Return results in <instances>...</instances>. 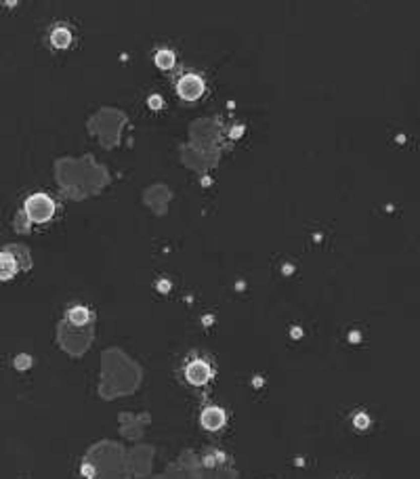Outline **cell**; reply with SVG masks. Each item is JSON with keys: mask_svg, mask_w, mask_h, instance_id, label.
<instances>
[{"mask_svg": "<svg viewBox=\"0 0 420 479\" xmlns=\"http://www.w3.org/2000/svg\"><path fill=\"white\" fill-rule=\"evenodd\" d=\"M25 212L34 223H44L55 215V202L44 193H34L25 200Z\"/></svg>", "mask_w": 420, "mask_h": 479, "instance_id": "1", "label": "cell"}, {"mask_svg": "<svg viewBox=\"0 0 420 479\" xmlns=\"http://www.w3.org/2000/svg\"><path fill=\"white\" fill-rule=\"evenodd\" d=\"M176 90H179V95L183 99L196 101L198 97H202V93H204V80H202L200 76H196V74H187V76H183V78L179 80Z\"/></svg>", "mask_w": 420, "mask_h": 479, "instance_id": "2", "label": "cell"}, {"mask_svg": "<svg viewBox=\"0 0 420 479\" xmlns=\"http://www.w3.org/2000/svg\"><path fill=\"white\" fill-rule=\"evenodd\" d=\"M185 377L192 385H204L210 379V366L206 364V361H200V359L192 361L185 370Z\"/></svg>", "mask_w": 420, "mask_h": 479, "instance_id": "3", "label": "cell"}, {"mask_svg": "<svg viewBox=\"0 0 420 479\" xmlns=\"http://www.w3.org/2000/svg\"><path fill=\"white\" fill-rule=\"evenodd\" d=\"M200 420H202V427H204V429L216 431V429H221V427L225 424V414L219 408H208V410L202 412Z\"/></svg>", "mask_w": 420, "mask_h": 479, "instance_id": "4", "label": "cell"}, {"mask_svg": "<svg viewBox=\"0 0 420 479\" xmlns=\"http://www.w3.org/2000/svg\"><path fill=\"white\" fill-rule=\"evenodd\" d=\"M17 274V261L11 252H0V280H11Z\"/></svg>", "mask_w": 420, "mask_h": 479, "instance_id": "5", "label": "cell"}, {"mask_svg": "<svg viewBox=\"0 0 420 479\" xmlns=\"http://www.w3.org/2000/svg\"><path fill=\"white\" fill-rule=\"evenodd\" d=\"M50 40L57 48H66L70 42H72V34L68 28H57L53 34H50Z\"/></svg>", "mask_w": 420, "mask_h": 479, "instance_id": "6", "label": "cell"}, {"mask_svg": "<svg viewBox=\"0 0 420 479\" xmlns=\"http://www.w3.org/2000/svg\"><path fill=\"white\" fill-rule=\"evenodd\" d=\"M156 66L160 70H170L174 66V55L170 50H158L156 53Z\"/></svg>", "mask_w": 420, "mask_h": 479, "instance_id": "7", "label": "cell"}, {"mask_svg": "<svg viewBox=\"0 0 420 479\" xmlns=\"http://www.w3.org/2000/svg\"><path fill=\"white\" fill-rule=\"evenodd\" d=\"M70 320L74 324H84V322H88V311L84 307H74L70 311Z\"/></svg>", "mask_w": 420, "mask_h": 479, "instance_id": "8", "label": "cell"}]
</instances>
